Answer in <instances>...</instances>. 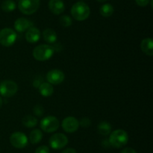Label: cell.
Segmentation results:
<instances>
[{
    "mask_svg": "<svg viewBox=\"0 0 153 153\" xmlns=\"http://www.w3.org/2000/svg\"><path fill=\"white\" fill-rule=\"evenodd\" d=\"M91 14L89 6L84 2L75 3L71 8V14L76 20L84 21L88 19Z\"/></svg>",
    "mask_w": 153,
    "mask_h": 153,
    "instance_id": "cell-1",
    "label": "cell"
},
{
    "mask_svg": "<svg viewBox=\"0 0 153 153\" xmlns=\"http://www.w3.org/2000/svg\"><path fill=\"white\" fill-rule=\"evenodd\" d=\"M109 143L114 148H122L128 141V135L123 129H117L111 132L109 136Z\"/></svg>",
    "mask_w": 153,
    "mask_h": 153,
    "instance_id": "cell-2",
    "label": "cell"
},
{
    "mask_svg": "<svg viewBox=\"0 0 153 153\" xmlns=\"http://www.w3.org/2000/svg\"><path fill=\"white\" fill-rule=\"evenodd\" d=\"M53 46L48 44H40L33 50V56L37 61L43 62L49 60L54 55Z\"/></svg>",
    "mask_w": 153,
    "mask_h": 153,
    "instance_id": "cell-3",
    "label": "cell"
},
{
    "mask_svg": "<svg viewBox=\"0 0 153 153\" xmlns=\"http://www.w3.org/2000/svg\"><path fill=\"white\" fill-rule=\"evenodd\" d=\"M40 4V0H19L18 8L24 14L31 15L38 10Z\"/></svg>",
    "mask_w": 153,
    "mask_h": 153,
    "instance_id": "cell-4",
    "label": "cell"
},
{
    "mask_svg": "<svg viewBox=\"0 0 153 153\" xmlns=\"http://www.w3.org/2000/svg\"><path fill=\"white\" fill-rule=\"evenodd\" d=\"M16 40V33L10 28H4L0 31V44L8 47L12 46Z\"/></svg>",
    "mask_w": 153,
    "mask_h": 153,
    "instance_id": "cell-5",
    "label": "cell"
},
{
    "mask_svg": "<svg viewBox=\"0 0 153 153\" xmlns=\"http://www.w3.org/2000/svg\"><path fill=\"white\" fill-rule=\"evenodd\" d=\"M17 84L13 80H6L0 83V94L4 97H12L17 92Z\"/></svg>",
    "mask_w": 153,
    "mask_h": 153,
    "instance_id": "cell-6",
    "label": "cell"
},
{
    "mask_svg": "<svg viewBox=\"0 0 153 153\" xmlns=\"http://www.w3.org/2000/svg\"><path fill=\"white\" fill-rule=\"evenodd\" d=\"M40 128L47 133H52L59 128V121L53 116H48L40 121Z\"/></svg>",
    "mask_w": 153,
    "mask_h": 153,
    "instance_id": "cell-7",
    "label": "cell"
},
{
    "mask_svg": "<svg viewBox=\"0 0 153 153\" xmlns=\"http://www.w3.org/2000/svg\"><path fill=\"white\" fill-rule=\"evenodd\" d=\"M68 143V138L62 133H57L49 138V145L54 149H61Z\"/></svg>",
    "mask_w": 153,
    "mask_h": 153,
    "instance_id": "cell-8",
    "label": "cell"
},
{
    "mask_svg": "<svg viewBox=\"0 0 153 153\" xmlns=\"http://www.w3.org/2000/svg\"><path fill=\"white\" fill-rule=\"evenodd\" d=\"M10 142L15 148H25L28 144V138L24 133L16 131L10 135Z\"/></svg>",
    "mask_w": 153,
    "mask_h": 153,
    "instance_id": "cell-9",
    "label": "cell"
},
{
    "mask_svg": "<svg viewBox=\"0 0 153 153\" xmlns=\"http://www.w3.org/2000/svg\"><path fill=\"white\" fill-rule=\"evenodd\" d=\"M65 75L64 72L61 71L59 69H52L49 70L46 74V79L50 84L53 85H58L61 84L64 80Z\"/></svg>",
    "mask_w": 153,
    "mask_h": 153,
    "instance_id": "cell-10",
    "label": "cell"
},
{
    "mask_svg": "<svg viewBox=\"0 0 153 153\" xmlns=\"http://www.w3.org/2000/svg\"><path fill=\"white\" fill-rule=\"evenodd\" d=\"M63 129L67 133H74L79 129V122L73 116H67L62 121Z\"/></svg>",
    "mask_w": 153,
    "mask_h": 153,
    "instance_id": "cell-11",
    "label": "cell"
},
{
    "mask_svg": "<svg viewBox=\"0 0 153 153\" xmlns=\"http://www.w3.org/2000/svg\"><path fill=\"white\" fill-rule=\"evenodd\" d=\"M48 5L50 11L55 15L62 14L65 9V5L62 0H49Z\"/></svg>",
    "mask_w": 153,
    "mask_h": 153,
    "instance_id": "cell-12",
    "label": "cell"
},
{
    "mask_svg": "<svg viewBox=\"0 0 153 153\" xmlns=\"http://www.w3.org/2000/svg\"><path fill=\"white\" fill-rule=\"evenodd\" d=\"M40 38V32L37 27L31 26L25 33V39L31 44H34Z\"/></svg>",
    "mask_w": 153,
    "mask_h": 153,
    "instance_id": "cell-13",
    "label": "cell"
},
{
    "mask_svg": "<svg viewBox=\"0 0 153 153\" xmlns=\"http://www.w3.org/2000/svg\"><path fill=\"white\" fill-rule=\"evenodd\" d=\"M32 26V23L28 19L24 17L18 18L14 22V28L18 32H24Z\"/></svg>",
    "mask_w": 153,
    "mask_h": 153,
    "instance_id": "cell-14",
    "label": "cell"
},
{
    "mask_svg": "<svg viewBox=\"0 0 153 153\" xmlns=\"http://www.w3.org/2000/svg\"><path fill=\"white\" fill-rule=\"evenodd\" d=\"M140 49L146 55H153V40L151 38H146L140 43Z\"/></svg>",
    "mask_w": 153,
    "mask_h": 153,
    "instance_id": "cell-15",
    "label": "cell"
},
{
    "mask_svg": "<svg viewBox=\"0 0 153 153\" xmlns=\"http://www.w3.org/2000/svg\"><path fill=\"white\" fill-rule=\"evenodd\" d=\"M39 88V92L43 95V97H49L52 95L54 92V88L52 84L49 82H42L40 85Z\"/></svg>",
    "mask_w": 153,
    "mask_h": 153,
    "instance_id": "cell-16",
    "label": "cell"
},
{
    "mask_svg": "<svg viewBox=\"0 0 153 153\" xmlns=\"http://www.w3.org/2000/svg\"><path fill=\"white\" fill-rule=\"evenodd\" d=\"M43 38L47 43L53 44L57 40V34L52 28H46L43 32Z\"/></svg>",
    "mask_w": 153,
    "mask_h": 153,
    "instance_id": "cell-17",
    "label": "cell"
},
{
    "mask_svg": "<svg viewBox=\"0 0 153 153\" xmlns=\"http://www.w3.org/2000/svg\"><path fill=\"white\" fill-rule=\"evenodd\" d=\"M97 130L100 134L103 135V136H107L111 131V126L109 122L103 121L99 123L98 126H97Z\"/></svg>",
    "mask_w": 153,
    "mask_h": 153,
    "instance_id": "cell-18",
    "label": "cell"
},
{
    "mask_svg": "<svg viewBox=\"0 0 153 153\" xmlns=\"http://www.w3.org/2000/svg\"><path fill=\"white\" fill-rule=\"evenodd\" d=\"M42 138H43V133L39 129H34L30 133L29 140L32 144H37L40 142Z\"/></svg>",
    "mask_w": 153,
    "mask_h": 153,
    "instance_id": "cell-19",
    "label": "cell"
},
{
    "mask_svg": "<svg viewBox=\"0 0 153 153\" xmlns=\"http://www.w3.org/2000/svg\"><path fill=\"white\" fill-rule=\"evenodd\" d=\"M37 118L31 115H27L23 117L22 120V123L26 128H34L37 124Z\"/></svg>",
    "mask_w": 153,
    "mask_h": 153,
    "instance_id": "cell-20",
    "label": "cell"
},
{
    "mask_svg": "<svg viewBox=\"0 0 153 153\" xmlns=\"http://www.w3.org/2000/svg\"><path fill=\"white\" fill-rule=\"evenodd\" d=\"M114 7L109 3H106L102 5V7L100 9V13L104 17H109L111 16L114 13Z\"/></svg>",
    "mask_w": 153,
    "mask_h": 153,
    "instance_id": "cell-21",
    "label": "cell"
},
{
    "mask_svg": "<svg viewBox=\"0 0 153 153\" xmlns=\"http://www.w3.org/2000/svg\"><path fill=\"white\" fill-rule=\"evenodd\" d=\"M1 8L4 12H11L16 8V4L13 0H4L1 3Z\"/></svg>",
    "mask_w": 153,
    "mask_h": 153,
    "instance_id": "cell-22",
    "label": "cell"
},
{
    "mask_svg": "<svg viewBox=\"0 0 153 153\" xmlns=\"http://www.w3.org/2000/svg\"><path fill=\"white\" fill-rule=\"evenodd\" d=\"M59 22L62 26L69 27L73 23V20L68 15H63L59 18Z\"/></svg>",
    "mask_w": 153,
    "mask_h": 153,
    "instance_id": "cell-23",
    "label": "cell"
},
{
    "mask_svg": "<svg viewBox=\"0 0 153 153\" xmlns=\"http://www.w3.org/2000/svg\"><path fill=\"white\" fill-rule=\"evenodd\" d=\"M33 112L37 116H42L44 112V109L41 105H36L34 108H33Z\"/></svg>",
    "mask_w": 153,
    "mask_h": 153,
    "instance_id": "cell-24",
    "label": "cell"
},
{
    "mask_svg": "<svg viewBox=\"0 0 153 153\" xmlns=\"http://www.w3.org/2000/svg\"><path fill=\"white\" fill-rule=\"evenodd\" d=\"M91 124V121L88 117H84L79 122V125H81L83 128H88Z\"/></svg>",
    "mask_w": 153,
    "mask_h": 153,
    "instance_id": "cell-25",
    "label": "cell"
},
{
    "mask_svg": "<svg viewBox=\"0 0 153 153\" xmlns=\"http://www.w3.org/2000/svg\"><path fill=\"white\" fill-rule=\"evenodd\" d=\"M35 153H49V148L46 146H40L36 148Z\"/></svg>",
    "mask_w": 153,
    "mask_h": 153,
    "instance_id": "cell-26",
    "label": "cell"
},
{
    "mask_svg": "<svg viewBox=\"0 0 153 153\" xmlns=\"http://www.w3.org/2000/svg\"><path fill=\"white\" fill-rule=\"evenodd\" d=\"M150 0H135L136 4L140 7H146L149 4Z\"/></svg>",
    "mask_w": 153,
    "mask_h": 153,
    "instance_id": "cell-27",
    "label": "cell"
},
{
    "mask_svg": "<svg viewBox=\"0 0 153 153\" xmlns=\"http://www.w3.org/2000/svg\"><path fill=\"white\" fill-rule=\"evenodd\" d=\"M120 153H137V152L132 148H130V147H127V148H123V149L121 151Z\"/></svg>",
    "mask_w": 153,
    "mask_h": 153,
    "instance_id": "cell-28",
    "label": "cell"
},
{
    "mask_svg": "<svg viewBox=\"0 0 153 153\" xmlns=\"http://www.w3.org/2000/svg\"><path fill=\"white\" fill-rule=\"evenodd\" d=\"M61 153H77L76 150L73 148H67L64 149Z\"/></svg>",
    "mask_w": 153,
    "mask_h": 153,
    "instance_id": "cell-29",
    "label": "cell"
},
{
    "mask_svg": "<svg viewBox=\"0 0 153 153\" xmlns=\"http://www.w3.org/2000/svg\"><path fill=\"white\" fill-rule=\"evenodd\" d=\"M102 146L105 147V148H108L109 146H111L110 143H109L108 140H102Z\"/></svg>",
    "mask_w": 153,
    "mask_h": 153,
    "instance_id": "cell-30",
    "label": "cell"
},
{
    "mask_svg": "<svg viewBox=\"0 0 153 153\" xmlns=\"http://www.w3.org/2000/svg\"><path fill=\"white\" fill-rule=\"evenodd\" d=\"M2 104H3L2 98H1L0 97V108H1V106H2Z\"/></svg>",
    "mask_w": 153,
    "mask_h": 153,
    "instance_id": "cell-31",
    "label": "cell"
},
{
    "mask_svg": "<svg viewBox=\"0 0 153 153\" xmlns=\"http://www.w3.org/2000/svg\"><path fill=\"white\" fill-rule=\"evenodd\" d=\"M97 1L100 2H106V1H108V0H97Z\"/></svg>",
    "mask_w": 153,
    "mask_h": 153,
    "instance_id": "cell-32",
    "label": "cell"
}]
</instances>
